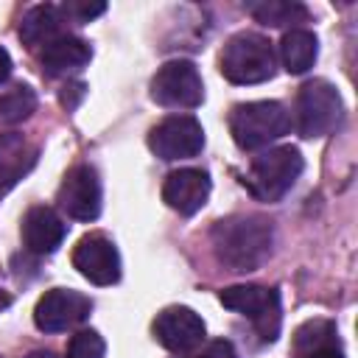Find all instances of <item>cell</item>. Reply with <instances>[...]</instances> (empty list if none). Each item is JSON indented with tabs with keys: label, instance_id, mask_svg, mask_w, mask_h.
Segmentation results:
<instances>
[{
	"label": "cell",
	"instance_id": "obj_9",
	"mask_svg": "<svg viewBox=\"0 0 358 358\" xmlns=\"http://www.w3.org/2000/svg\"><path fill=\"white\" fill-rule=\"evenodd\" d=\"M59 207L76 221H95L101 215V179L92 165L67 171L59 187Z\"/></svg>",
	"mask_w": 358,
	"mask_h": 358
},
{
	"label": "cell",
	"instance_id": "obj_19",
	"mask_svg": "<svg viewBox=\"0 0 358 358\" xmlns=\"http://www.w3.org/2000/svg\"><path fill=\"white\" fill-rule=\"evenodd\" d=\"M246 11L268 28H296L299 22L308 20V8L302 3H288V0H257V3H246Z\"/></svg>",
	"mask_w": 358,
	"mask_h": 358
},
{
	"label": "cell",
	"instance_id": "obj_27",
	"mask_svg": "<svg viewBox=\"0 0 358 358\" xmlns=\"http://www.w3.org/2000/svg\"><path fill=\"white\" fill-rule=\"evenodd\" d=\"M310 358H344V352H341V347H327V350L313 352Z\"/></svg>",
	"mask_w": 358,
	"mask_h": 358
},
{
	"label": "cell",
	"instance_id": "obj_7",
	"mask_svg": "<svg viewBox=\"0 0 358 358\" xmlns=\"http://www.w3.org/2000/svg\"><path fill=\"white\" fill-rule=\"evenodd\" d=\"M151 98L165 109H196L204 101V84L193 62H165L151 78Z\"/></svg>",
	"mask_w": 358,
	"mask_h": 358
},
{
	"label": "cell",
	"instance_id": "obj_11",
	"mask_svg": "<svg viewBox=\"0 0 358 358\" xmlns=\"http://www.w3.org/2000/svg\"><path fill=\"white\" fill-rule=\"evenodd\" d=\"M92 310L90 296H84L81 291L73 288H53L48 291L36 308H34V322L39 330L45 333H62L67 327L81 324Z\"/></svg>",
	"mask_w": 358,
	"mask_h": 358
},
{
	"label": "cell",
	"instance_id": "obj_14",
	"mask_svg": "<svg viewBox=\"0 0 358 358\" xmlns=\"http://www.w3.org/2000/svg\"><path fill=\"white\" fill-rule=\"evenodd\" d=\"M64 235H67V224L62 221V215L53 207L36 204L22 218V241H25V249L34 255L56 252L62 246Z\"/></svg>",
	"mask_w": 358,
	"mask_h": 358
},
{
	"label": "cell",
	"instance_id": "obj_20",
	"mask_svg": "<svg viewBox=\"0 0 358 358\" xmlns=\"http://www.w3.org/2000/svg\"><path fill=\"white\" fill-rule=\"evenodd\" d=\"M327 347H341L336 322L330 319H308L305 324L296 327L294 333V358H310L319 350Z\"/></svg>",
	"mask_w": 358,
	"mask_h": 358
},
{
	"label": "cell",
	"instance_id": "obj_15",
	"mask_svg": "<svg viewBox=\"0 0 358 358\" xmlns=\"http://www.w3.org/2000/svg\"><path fill=\"white\" fill-rule=\"evenodd\" d=\"M36 165V145L25 134H0V196L8 193Z\"/></svg>",
	"mask_w": 358,
	"mask_h": 358
},
{
	"label": "cell",
	"instance_id": "obj_18",
	"mask_svg": "<svg viewBox=\"0 0 358 358\" xmlns=\"http://www.w3.org/2000/svg\"><path fill=\"white\" fill-rule=\"evenodd\" d=\"M316 53H319V42L310 31L305 28H294V31H285L282 39H280V62L288 73L299 76V73H308L316 62Z\"/></svg>",
	"mask_w": 358,
	"mask_h": 358
},
{
	"label": "cell",
	"instance_id": "obj_12",
	"mask_svg": "<svg viewBox=\"0 0 358 358\" xmlns=\"http://www.w3.org/2000/svg\"><path fill=\"white\" fill-rule=\"evenodd\" d=\"M151 330H154V338L171 352H190L207 336L201 316L185 305H171V308L159 310Z\"/></svg>",
	"mask_w": 358,
	"mask_h": 358
},
{
	"label": "cell",
	"instance_id": "obj_2",
	"mask_svg": "<svg viewBox=\"0 0 358 358\" xmlns=\"http://www.w3.org/2000/svg\"><path fill=\"white\" fill-rule=\"evenodd\" d=\"M291 129V115L277 101H249L238 103L229 115V134L238 148L257 151L280 140Z\"/></svg>",
	"mask_w": 358,
	"mask_h": 358
},
{
	"label": "cell",
	"instance_id": "obj_16",
	"mask_svg": "<svg viewBox=\"0 0 358 358\" xmlns=\"http://www.w3.org/2000/svg\"><path fill=\"white\" fill-rule=\"evenodd\" d=\"M92 56V48L78 39V36H59L50 45L42 48L39 53V64L48 76H70L76 70H81Z\"/></svg>",
	"mask_w": 358,
	"mask_h": 358
},
{
	"label": "cell",
	"instance_id": "obj_13",
	"mask_svg": "<svg viewBox=\"0 0 358 358\" xmlns=\"http://www.w3.org/2000/svg\"><path fill=\"white\" fill-rule=\"evenodd\" d=\"M210 176L201 168H179L171 171L162 182V201L179 215H193L207 204Z\"/></svg>",
	"mask_w": 358,
	"mask_h": 358
},
{
	"label": "cell",
	"instance_id": "obj_26",
	"mask_svg": "<svg viewBox=\"0 0 358 358\" xmlns=\"http://www.w3.org/2000/svg\"><path fill=\"white\" fill-rule=\"evenodd\" d=\"M8 76H11V56H8L6 48H0V84H3Z\"/></svg>",
	"mask_w": 358,
	"mask_h": 358
},
{
	"label": "cell",
	"instance_id": "obj_3",
	"mask_svg": "<svg viewBox=\"0 0 358 358\" xmlns=\"http://www.w3.org/2000/svg\"><path fill=\"white\" fill-rule=\"evenodd\" d=\"M221 76L232 84H260L274 76V45L263 34H235L221 50Z\"/></svg>",
	"mask_w": 358,
	"mask_h": 358
},
{
	"label": "cell",
	"instance_id": "obj_10",
	"mask_svg": "<svg viewBox=\"0 0 358 358\" xmlns=\"http://www.w3.org/2000/svg\"><path fill=\"white\" fill-rule=\"evenodd\" d=\"M73 266L81 277L95 285H112L120 280V255L117 246L103 232L84 235L73 249Z\"/></svg>",
	"mask_w": 358,
	"mask_h": 358
},
{
	"label": "cell",
	"instance_id": "obj_5",
	"mask_svg": "<svg viewBox=\"0 0 358 358\" xmlns=\"http://www.w3.org/2000/svg\"><path fill=\"white\" fill-rule=\"evenodd\" d=\"M344 106L336 87L324 78L305 81L296 92V129L302 137H324L341 123Z\"/></svg>",
	"mask_w": 358,
	"mask_h": 358
},
{
	"label": "cell",
	"instance_id": "obj_1",
	"mask_svg": "<svg viewBox=\"0 0 358 358\" xmlns=\"http://www.w3.org/2000/svg\"><path fill=\"white\" fill-rule=\"evenodd\" d=\"M210 241H213L215 260L221 266H227L229 271L246 274L260 268L271 257L274 232H271V221L260 215H229L215 221Z\"/></svg>",
	"mask_w": 358,
	"mask_h": 358
},
{
	"label": "cell",
	"instance_id": "obj_4",
	"mask_svg": "<svg viewBox=\"0 0 358 358\" xmlns=\"http://www.w3.org/2000/svg\"><path fill=\"white\" fill-rule=\"evenodd\" d=\"M302 154L294 148V145H280V148H268L266 154L255 157L246 176H243V185L249 187V193L257 199V201H280L291 187L294 182L299 179L302 173Z\"/></svg>",
	"mask_w": 358,
	"mask_h": 358
},
{
	"label": "cell",
	"instance_id": "obj_17",
	"mask_svg": "<svg viewBox=\"0 0 358 358\" xmlns=\"http://www.w3.org/2000/svg\"><path fill=\"white\" fill-rule=\"evenodd\" d=\"M64 14L62 8L50 6V3H42V6H34L22 22H20V39L34 50V48H45L50 45L53 39L64 36Z\"/></svg>",
	"mask_w": 358,
	"mask_h": 358
},
{
	"label": "cell",
	"instance_id": "obj_29",
	"mask_svg": "<svg viewBox=\"0 0 358 358\" xmlns=\"http://www.w3.org/2000/svg\"><path fill=\"white\" fill-rule=\"evenodd\" d=\"M0 305H3V302H0Z\"/></svg>",
	"mask_w": 358,
	"mask_h": 358
},
{
	"label": "cell",
	"instance_id": "obj_22",
	"mask_svg": "<svg viewBox=\"0 0 358 358\" xmlns=\"http://www.w3.org/2000/svg\"><path fill=\"white\" fill-rule=\"evenodd\" d=\"M106 344L95 330H78L67 344V358H103Z\"/></svg>",
	"mask_w": 358,
	"mask_h": 358
},
{
	"label": "cell",
	"instance_id": "obj_24",
	"mask_svg": "<svg viewBox=\"0 0 358 358\" xmlns=\"http://www.w3.org/2000/svg\"><path fill=\"white\" fill-rule=\"evenodd\" d=\"M199 358H238V350L232 347V341L215 338V341H210V344L204 347V352H201Z\"/></svg>",
	"mask_w": 358,
	"mask_h": 358
},
{
	"label": "cell",
	"instance_id": "obj_21",
	"mask_svg": "<svg viewBox=\"0 0 358 358\" xmlns=\"http://www.w3.org/2000/svg\"><path fill=\"white\" fill-rule=\"evenodd\" d=\"M34 109H36V92L28 84H14L11 90L0 92V117L6 123H20L31 117Z\"/></svg>",
	"mask_w": 358,
	"mask_h": 358
},
{
	"label": "cell",
	"instance_id": "obj_6",
	"mask_svg": "<svg viewBox=\"0 0 358 358\" xmlns=\"http://www.w3.org/2000/svg\"><path fill=\"white\" fill-rule=\"evenodd\" d=\"M221 305L246 316L260 341H274L277 333H280V322H282V313H280V294L277 288H266V285H229L218 294Z\"/></svg>",
	"mask_w": 358,
	"mask_h": 358
},
{
	"label": "cell",
	"instance_id": "obj_8",
	"mask_svg": "<svg viewBox=\"0 0 358 358\" xmlns=\"http://www.w3.org/2000/svg\"><path fill=\"white\" fill-rule=\"evenodd\" d=\"M148 148L165 162L196 157L204 148V129L190 115H171L151 129Z\"/></svg>",
	"mask_w": 358,
	"mask_h": 358
},
{
	"label": "cell",
	"instance_id": "obj_23",
	"mask_svg": "<svg viewBox=\"0 0 358 358\" xmlns=\"http://www.w3.org/2000/svg\"><path fill=\"white\" fill-rule=\"evenodd\" d=\"M103 11H106V3H87V0H70L62 6V14L76 22H90L92 17H98Z\"/></svg>",
	"mask_w": 358,
	"mask_h": 358
},
{
	"label": "cell",
	"instance_id": "obj_25",
	"mask_svg": "<svg viewBox=\"0 0 358 358\" xmlns=\"http://www.w3.org/2000/svg\"><path fill=\"white\" fill-rule=\"evenodd\" d=\"M84 92H87V87H84L81 81H73V84H64V87H62L59 101H62V106H64V109H76V106L81 103Z\"/></svg>",
	"mask_w": 358,
	"mask_h": 358
},
{
	"label": "cell",
	"instance_id": "obj_28",
	"mask_svg": "<svg viewBox=\"0 0 358 358\" xmlns=\"http://www.w3.org/2000/svg\"><path fill=\"white\" fill-rule=\"evenodd\" d=\"M25 358H59V355L50 352V350H34V352H28Z\"/></svg>",
	"mask_w": 358,
	"mask_h": 358
}]
</instances>
